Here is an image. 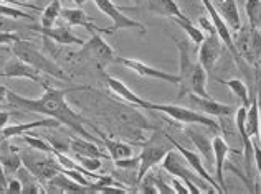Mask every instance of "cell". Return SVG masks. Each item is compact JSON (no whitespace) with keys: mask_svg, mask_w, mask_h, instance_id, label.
I'll list each match as a JSON object with an SVG mask.
<instances>
[{"mask_svg":"<svg viewBox=\"0 0 261 194\" xmlns=\"http://www.w3.org/2000/svg\"><path fill=\"white\" fill-rule=\"evenodd\" d=\"M184 134L187 135V138L197 147L198 153L202 155V158L208 165L215 163V158H214V143H212V138L203 134V132L197 130V128H192V127H185Z\"/></svg>","mask_w":261,"mask_h":194,"instance_id":"cell-21","label":"cell"},{"mask_svg":"<svg viewBox=\"0 0 261 194\" xmlns=\"http://www.w3.org/2000/svg\"><path fill=\"white\" fill-rule=\"evenodd\" d=\"M12 53H13V56L20 58L22 61H25L27 64H30L35 69H38L42 74L51 76V78L60 79V81L70 79L63 69L55 63V61H51L48 56H45V54L38 50V46L29 40L20 38L18 41H15V43L12 45Z\"/></svg>","mask_w":261,"mask_h":194,"instance_id":"cell-3","label":"cell"},{"mask_svg":"<svg viewBox=\"0 0 261 194\" xmlns=\"http://www.w3.org/2000/svg\"><path fill=\"white\" fill-rule=\"evenodd\" d=\"M116 63L126 66L127 69L134 71L136 74L142 76V78L159 79V81H164V82H170V84H178V74H170V73H166V71H161V69H157L154 66H149L146 63H142V61L116 56Z\"/></svg>","mask_w":261,"mask_h":194,"instance_id":"cell-12","label":"cell"},{"mask_svg":"<svg viewBox=\"0 0 261 194\" xmlns=\"http://www.w3.org/2000/svg\"><path fill=\"white\" fill-rule=\"evenodd\" d=\"M167 135V138H169V142H170V145H174L175 147V150H178V153H180L184 158H185V161L189 163V166L192 170H194L195 173H198L205 181H207L212 188H214L217 192H223V189L220 188V184L217 183V179L215 178H212V175L207 171V166H203V163H202V160H200V156H198L197 153H194V151H190V150H187V148H184V145H180L178 143L175 138H172L169 134H166Z\"/></svg>","mask_w":261,"mask_h":194,"instance_id":"cell-15","label":"cell"},{"mask_svg":"<svg viewBox=\"0 0 261 194\" xmlns=\"http://www.w3.org/2000/svg\"><path fill=\"white\" fill-rule=\"evenodd\" d=\"M4 78H20V79H30L37 84H42L43 87L48 86V82L42 78V73L35 69L33 66L27 64L25 61H22L20 58L13 56L10 61H7L4 66Z\"/></svg>","mask_w":261,"mask_h":194,"instance_id":"cell-14","label":"cell"},{"mask_svg":"<svg viewBox=\"0 0 261 194\" xmlns=\"http://www.w3.org/2000/svg\"><path fill=\"white\" fill-rule=\"evenodd\" d=\"M88 86H80V87H68V89H57V87H45V92L38 99H29L17 92L7 91V101L10 106L22 109L25 112H33V114H45L46 117H53L60 123L70 127L74 130L80 137L88 138V140H96V138L89 134V132L83 125H89V122L83 119L78 112L68 106L66 102V94L73 91H88Z\"/></svg>","mask_w":261,"mask_h":194,"instance_id":"cell-1","label":"cell"},{"mask_svg":"<svg viewBox=\"0 0 261 194\" xmlns=\"http://www.w3.org/2000/svg\"><path fill=\"white\" fill-rule=\"evenodd\" d=\"M256 99H258V110H259V143H261V89Z\"/></svg>","mask_w":261,"mask_h":194,"instance_id":"cell-45","label":"cell"},{"mask_svg":"<svg viewBox=\"0 0 261 194\" xmlns=\"http://www.w3.org/2000/svg\"><path fill=\"white\" fill-rule=\"evenodd\" d=\"M0 15L7 17V18H12V20H18V18H27V20H35L30 13L23 12L22 9H18L15 5H9V4H4L0 2Z\"/></svg>","mask_w":261,"mask_h":194,"instance_id":"cell-35","label":"cell"},{"mask_svg":"<svg viewBox=\"0 0 261 194\" xmlns=\"http://www.w3.org/2000/svg\"><path fill=\"white\" fill-rule=\"evenodd\" d=\"M187 99L190 102L192 109L198 110V112H203L205 115L210 117H225L228 119L230 115L237 112L235 106H230V104H222L212 97H202L197 94H187Z\"/></svg>","mask_w":261,"mask_h":194,"instance_id":"cell-11","label":"cell"},{"mask_svg":"<svg viewBox=\"0 0 261 194\" xmlns=\"http://www.w3.org/2000/svg\"><path fill=\"white\" fill-rule=\"evenodd\" d=\"M22 137V140L29 145V147L32 148V150H35V151H42V153H53L55 151V148H53V145L50 143V142H46V140H43V138H40V137H35V135H30V134H22L20 135Z\"/></svg>","mask_w":261,"mask_h":194,"instance_id":"cell-32","label":"cell"},{"mask_svg":"<svg viewBox=\"0 0 261 194\" xmlns=\"http://www.w3.org/2000/svg\"><path fill=\"white\" fill-rule=\"evenodd\" d=\"M73 56L83 61H94L98 68L102 69L108 64L116 63V56L118 54L114 53L111 45L101 37V31H91V38L85 41L81 45V50L74 53Z\"/></svg>","mask_w":261,"mask_h":194,"instance_id":"cell-6","label":"cell"},{"mask_svg":"<svg viewBox=\"0 0 261 194\" xmlns=\"http://www.w3.org/2000/svg\"><path fill=\"white\" fill-rule=\"evenodd\" d=\"M93 2L106 17H109L113 20L114 25H113V28H108L109 33L118 31V30H133V28L146 31V26L139 22H136V20H133V18H129L127 15H124V13L121 12L122 7H118L113 0H93Z\"/></svg>","mask_w":261,"mask_h":194,"instance_id":"cell-10","label":"cell"},{"mask_svg":"<svg viewBox=\"0 0 261 194\" xmlns=\"http://www.w3.org/2000/svg\"><path fill=\"white\" fill-rule=\"evenodd\" d=\"M0 163L4 166V171L10 173V175H15L23 166L20 151L15 147H12L7 138H4V142L0 143Z\"/></svg>","mask_w":261,"mask_h":194,"instance_id":"cell-22","label":"cell"},{"mask_svg":"<svg viewBox=\"0 0 261 194\" xmlns=\"http://www.w3.org/2000/svg\"><path fill=\"white\" fill-rule=\"evenodd\" d=\"M170 151V142L167 135L164 132L154 130V134L150 138H147L142 143V151H141V163L137 168V179L136 183H141V179L147 175L149 170H152L154 166L162 163V160L166 158V155Z\"/></svg>","mask_w":261,"mask_h":194,"instance_id":"cell-5","label":"cell"},{"mask_svg":"<svg viewBox=\"0 0 261 194\" xmlns=\"http://www.w3.org/2000/svg\"><path fill=\"white\" fill-rule=\"evenodd\" d=\"M198 23H200V26H202V28H203L205 31H207V33H214V31H217V30H215V26H214V23H212L207 17H200V20H198Z\"/></svg>","mask_w":261,"mask_h":194,"instance_id":"cell-42","label":"cell"},{"mask_svg":"<svg viewBox=\"0 0 261 194\" xmlns=\"http://www.w3.org/2000/svg\"><path fill=\"white\" fill-rule=\"evenodd\" d=\"M202 2H203L205 9H207V12H208L210 22L214 23L215 30H217L218 37H220V40H222V41H223V45H225L226 48H228V51L233 54V58L238 59L237 48H235V43H233V35H231V31H230V28H228V25H226V23H225V20L222 18V15L218 13L215 4L212 2V0H202Z\"/></svg>","mask_w":261,"mask_h":194,"instance_id":"cell-16","label":"cell"},{"mask_svg":"<svg viewBox=\"0 0 261 194\" xmlns=\"http://www.w3.org/2000/svg\"><path fill=\"white\" fill-rule=\"evenodd\" d=\"M30 30L43 35L45 40H53L55 43L65 46H81L85 43L78 35H74L68 26H51V28H42V26H30Z\"/></svg>","mask_w":261,"mask_h":194,"instance_id":"cell-17","label":"cell"},{"mask_svg":"<svg viewBox=\"0 0 261 194\" xmlns=\"http://www.w3.org/2000/svg\"><path fill=\"white\" fill-rule=\"evenodd\" d=\"M161 165H162V170H164V171H167L169 175L180 178L182 181H185V179H189V181L195 183L202 191L217 192L207 181H205V179H203L200 175H198V173H195L194 170L190 168L189 163L185 161V158H184L180 153H178V150H177V151L170 150L169 153L166 155V158L162 160Z\"/></svg>","mask_w":261,"mask_h":194,"instance_id":"cell-8","label":"cell"},{"mask_svg":"<svg viewBox=\"0 0 261 194\" xmlns=\"http://www.w3.org/2000/svg\"><path fill=\"white\" fill-rule=\"evenodd\" d=\"M253 151H255V165H256V170L259 173V179H261V143H259V138H253Z\"/></svg>","mask_w":261,"mask_h":194,"instance_id":"cell-40","label":"cell"},{"mask_svg":"<svg viewBox=\"0 0 261 194\" xmlns=\"http://www.w3.org/2000/svg\"><path fill=\"white\" fill-rule=\"evenodd\" d=\"M61 18L70 26H83L89 33L91 31L109 33L108 28H101V26L96 25L94 20L89 17L83 9H61Z\"/></svg>","mask_w":261,"mask_h":194,"instance_id":"cell-19","label":"cell"},{"mask_svg":"<svg viewBox=\"0 0 261 194\" xmlns=\"http://www.w3.org/2000/svg\"><path fill=\"white\" fill-rule=\"evenodd\" d=\"M218 82H222L226 87H230V91L233 92V95L240 99L242 106L248 109L250 107V97H248V87L243 81L240 79H228V81H223V79H218Z\"/></svg>","mask_w":261,"mask_h":194,"instance_id":"cell-31","label":"cell"},{"mask_svg":"<svg viewBox=\"0 0 261 194\" xmlns=\"http://www.w3.org/2000/svg\"><path fill=\"white\" fill-rule=\"evenodd\" d=\"M93 128L96 130V134L99 135L101 142L105 143V147L108 150V155H109V158H111L113 161L133 156L134 151H133V147H130V145H127L124 142H119V140H114V138H109L108 135L102 134L98 127H93Z\"/></svg>","mask_w":261,"mask_h":194,"instance_id":"cell-24","label":"cell"},{"mask_svg":"<svg viewBox=\"0 0 261 194\" xmlns=\"http://www.w3.org/2000/svg\"><path fill=\"white\" fill-rule=\"evenodd\" d=\"M61 2L60 0H51L50 4L46 5V9L42 12V17H40V26L42 28H51L55 26V22L61 17Z\"/></svg>","mask_w":261,"mask_h":194,"instance_id":"cell-30","label":"cell"},{"mask_svg":"<svg viewBox=\"0 0 261 194\" xmlns=\"http://www.w3.org/2000/svg\"><path fill=\"white\" fill-rule=\"evenodd\" d=\"M177 50H178V63H180V71H178V95L177 99H182L187 94H197L202 97H210L207 92V79L208 71L200 63H194L190 59L189 45L185 41L174 38Z\"/></svg>","mask_w":261,"mask_h":194,"instance_id":"cell-2","label":"cell"},{"mask_svg":"<svg viewBox=\"0 0 261 194\" xmlns=\"http://www.w3.org/2000/svg\"><path fill=\"white\" fill-rule=\"evenodd\" d=\"M246 134L251 138H259V110L258 99H253L250 107L246 109Z\"/></svg>","mask_w":261,"mask_h":194,"instance_id":"cell-29","label":"cell"},{"mask_svg":"<svg viewBox=\"0 0 261 194\" xmlns=\"http://www.w3.org/2000/svg\"><path fill=\"white\" fill-rule=\"evenodd\" d=\"M73 2L76 4V5H80V7H81V5H83V4H86L88 0H73Z\"/></svg>","mask_w":261,"mask_h":194,"instance_id":"cell-47","label":"cell"},{"mask_svg":"<svg viewBox=\"0 0 261 194\" xmlns=\"http://www.w3.org/2000/svg\"><path fill=\"white\" fill-rule=\"evenodd\" d=\"M172 188H174V191L178 192V194H187V192H189L187 186H185V184L182 183V179H180V178H178V179H172Z\"/></svg>","mask_w":261,"mask_h":194,"instance_id":"cell-41","label":"cell"},{"mask_svg":"<svg viewBox=\"0 0 261 194\" xmlns=\"http://www.w3.org/2000/svg\"><path fill=\"white\" fill-rule=\"evenodd\" d=\"M7 91H9V89H7L5 86L0 84V102L7 99Z\"/></svg>","mask_w":261,"mask_h":194,"instance_id":"cell-46","label":"cell"},{"mask_svg":"<svg viewBox=\"0 0 261 194\" xmlns=\"http://www.w3.org/2000/svg\"><path fill=\"white\" fill-rule=\"evenodd\" d=\"M139 163H141L139 156H129V158H122V160L114 161L116 168H121V170H137L139 168Z\"/></svg>","mask_w":261,"mask_h":194,"instance_id":"cell-37","label":"cell"},{"mask_svg":"<svg viewBox=\"0 0 261 194\" xmlns=\"http://www.w3.org/2000/svg\"><path fill=\"white\" fill-rule=\"evenodd\" d=\"M5 186H7V178H5L4 166H2V163H0V188H2V191H5Z\"/></svg>","mask_w":261,"mask_h":194,"instance_id":"cell-44","label":"cell"},{"mask_svg":"<svg viewBox=\"0 0 261 194\" xmlns=\"http://www.w3.org/2000/svg\"><path fill=\"white\" fill-rule=\"evenodd\" d=\"M20 35L17 33H10V31H0V46H5V45H13L15 41H18Z\"/></svg>","mask_w":261,"mask_h":194,"instance_id":"cell-38","label":"cell"},{"mask_svg":"<svg viewBox=\"0 0 261 194\" xmlns=\"http://www.w3.org/2000/svg\"><path fill=\"white\" fill-rule=\"evenodd\" d=\"M17 2H29V0H17Z\"/></svg>","mask_w":261,"mask_h":194,"instance_id":"cell-48","label":"cell"},{"mask_svg":"<svg viewBox=\"0 0 261 194\" xmlns=\"http://www.w3.org/2000/svg\"><path fill=\"white\" fill-rule=\"evenodd\" d=\"M48 191H57V192H89L91 189L86 186L76 183L70 176H66L65 173L58 171L51 179H48Z\"/></svg>","mask_w":261,"mask_h":194,"instance_id":"cell-25","label":"cell"},{"mask_svg":"<svg viewBox=\"0 0 261 194\" xmlns=\"http://www.w3.org/2000/svg\"><path fill=\"white\" fill-rule=\"evenodd\" d=\"M175 23H177L178 26H180L185 35H189V38H190L192 41H194L195 45H202V41L205 40V35H203L202 30H198L197 26L190 22L189 17H187V18H184V20L175 18Z\"/></svg>","mask_w":261,"mask_h":194,"instance_id":"cell-34","label":"cell"},{"mask_svg":"<svg viewBox=\"0 0 261 194\" xmlns=\"http://www.w3.org/2000/svg\"><path fill=\"white\" fill-rule=\"evenodd\" d=\"M245 10L250 18V26L261 31V0H246Z\"/></svg>","mask_w":261,"mask_h":194,"instance_id":"cell-33","label":"cell"},{"mask_svg":"<svg viewBox=\"0 0 261 194\" xmlns=\"http://www.w3.org/2000/svg\"><path fill=\"white\" fill-rule=\"evenodd\" d=\"M70 151L71 155H80V156H93V158H109V155H105L102 151L96 147L93 140H88V138H81V137H74L70 138Z\"/></svg>","mask_w":261,"mask_h":194,"instance_id":"cell-28","label":"cell"},{"mask_svg":"<svg viewBox=\"0 0 261 194\" xmlns=\"http://www.w3.org/2000/svg\"><path fill=\"white\" fill-rule=\"evenodd\" d=\"M22 163L27 170H29L33 176H35L40 183H46L48 179H51L58 170V161H55L53 158H45L37 153H29V151H22Z\"/></svg>","mask_w":261,"mask_h":194,"instance_id":"cell-9","label":"cell"},{"mask_svg":"<svg viewBox=\"0 0 261 194\" xmlns=\"http://www.w3.org/2000/svg\"><path fill=\"white\" fill-rule=\"evenodd\" d=\"M147 9L154 15H161L166 18H187V15L180 10L175 0H147Z\"/></svg>","mask_w":261,"mask_h":194,"instance_id":"cell-26","label":"cell"},{"mask_svg":"<svg viewBox=\"0 0 261 194\" xmlns=\"http://www.w3.org/2000/svg\"><path fill=\"white\" fill-rule=\"evenodd\" d=\"M144 109L147 110H154V112H161L164 115L170 117V119L177 120L178 123H185V125H203L208 127L214 132H220L218 122L212 119L210 115H205L203 112H198L195 109H189V107H182V106H175V104H155L147 101Z\"/></svg>","mask_w":261,"mask_h":194,"instance_id":"cell-4","label":"cell"},{"mask_svg":"<svg viewBox=\"0 0 261 194\" xmlns=\"http://www.w3.org/2000/svg\"><path fill=\"white\" fill-rule=\"evenodd\" d=\"M233 35V43H235L238 58L245 59L246 63L255 66L261 59V31L246 25Z\"/></svg>","mask_w":261,"mask_h":194,"instance_id":"cell-7","label":"cell"},{"mask_svg":"<svg viewBox=\"0 0 261 194\" xmlns=\"http://www.w3.org/2000/svg\"><path fill=\"white\" fill-rule=\"evenodd\" d=\"M101 73H102V78H105L106 81V84L109 87V91H113L118 97H121L122 101H127L130 106H137V107H141L144 109V106H146V99H142V97H139L137 94H134L133 91H130V87H127L124 82L119 81L118 78H114V76L111 74H108L105 71V68L101 69Z\"/></svg>","mask_w":261,"mask_h":194,"instance_id":"cell-18","label":"cell"},{"mask_svg":"<svg viewBox=\"0 0 261 194\" xmlns=\"http://www.w3.org/2000/svg\"><path fill=\"white\" fill-rule=\"evenodd\" d=\"M217 2V10L225 20V23L228 25V28L233 31H238L242 28V18H240L237 0H215Z\"/></svg>","mask_w":261,"mask_h":194,"instance_id":"cell-27","label":"cell"},{"mask_svg":"<svg viewBox=\"0 0 261 194\" xmlns=\"http://www.w3.org/2000/svg\"><path fill=\"white\" fill-rule=\"evenodd\" d=\"M74 156V160H76L83 168L89 170V171H98L101 170V166H102V161H101V158H93V156H80V155H73Z\"/></svg>","mask_w":261,"mask_h":194,"instance_id":"cell-36","label":"cell"},{"mask_svg":"<svg viewBox=\"0 0 261 194\" xmlns=\"http://www.w3.org/2000/svg\"><path fill=\"white\" fill-rule=\"evenodd\" d=\"M222 50H223V41L220 40L217 31L205 35V40L202 41L200 48H198V63L210 73L215 68L220 54H222Z\"/></svg>","mask_w":261,"mask_h":194,"instance_id":"cell-13","label":"cell"},{"mask_svg":"<svg viewBox=\"0 0 261 194\" xmlns=\"http://www.w3.org/2000/svg\"><path fill=\"white\" fill-rule=\"evenodd\" d=\"M10 120V114L5 112V110H0V128H4Z\"/></svg>","mask_w":261,"mask_h":194,"instance_id":"cell-43","label":"cell"},{"mask_svg":"<svg viewBox=\"0 0 261 194\" xmlns=\"http://www.w3.org/2000/svg\"><path fill=\"white\" fill-rule=\"evenodd\" d=\"M23 191V184L18 178H10L7 179V186H5V192H22Z\"/></svg>","mask_w":261,"mask_h":194,"instance_id":"cell-39","label":"cell"},{"mask_svg":"<svg viewBox=\"0 0 261 194\" xmlns=\"http://www.w3.org/2000/svg\"><path fill=\"white\" fill-rule=\"evenodd\" d=\"M212 143H214V158H215V179L220 184V188L223 189V192H226V186H225V163H226V155L230 153L231 148L228 147L225 138L222 137H215L212 138Z\"/></svg>","mask_w":261,"mask_h":194,"instance_id":"cell-20","label":"cell"},{"mask_svg":"<svg viewBox=\"0 0 261 194\" xmlns=\"http://www.w3.org/2000/svg\"><path fill=\"white\" fill-rule=\"evenodd\" d=\"M61 123L53 119V117H48V119H40V120H33V122H27V123H18V125H7L4 128H0L4 138H12V137H20L25 132H30L33 128H40V127H60Z\"/></svg>","mask_w":261,"mask_h":194,"instance_id":"cell-23","label":"cell"},{"mask_svg":"<svg viewBox=\"0 0 261 194\" xmlns=\"http://www.w3.org/2000/svg\"><path fill=\"white\" fill-rule=\"evenodd\" d=\"M0 191H2V188H0Z\"/></svg>","mask_w":261,"mask_h":194,"instance_id":"cell-49","label":"cell"}]
</instances>
